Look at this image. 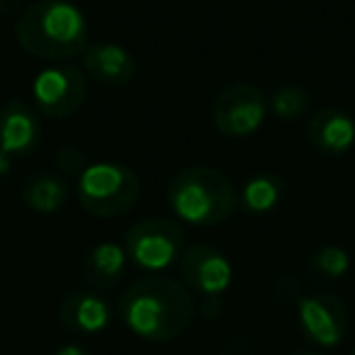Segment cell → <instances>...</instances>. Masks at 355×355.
Here are the masks:
<instances>
[{"label": "cell", "mask_w": 355, "mask_h": 355, "mask_svg": "<svg viewBox=\"0 0 355 355\" xmlns=\"http://www.w3.org/2000/svg\"><path fill=\"white\" fill-rule=\"evenodd\" d=\"M119 316L134 336L166 343L193 324L195 300L183 282L166 275H146L122 292Z\"/></svg>", "instance_id": "cell-1"}, {"label": "cell", "mask_w": 355, "mask_h": 355, "mask_svg": "<svg viewBox=\"0 0 355 355\" xmlns=\"http://www.w3.org/2000/svg\"><path fill=\"white\" fill-rule=\"evenodd\" d=\"M15 40L30 56L64 64L88 49V22L69 0H37L17 15Z\"/></svg>", "instance_id": "cell-2"}, {"label": "cell", "mask_w": 355, "mask_h": 355, "mask_svg": "<svg viewBox=\"0 0 355 355\" xmlns=\"http://www.w3.org/2000/svg\"><path fill=\"white\" fill-rule=\"evenodd\" d=\"M168 205L183 222L217 227L236 209V188L217 168H183L168 183Z\"/></svg>", "instance_id": "cell-3"}, {"label": "cell", "mask_w": 355, "mask_h": 355, "mask_svg": "<svg viewBox=\"0 0 355 355\" xmlns=\"http://www.w3.org/2000/svg\"><path fill=\"white\" fill-rule=\"evenodd\" d=\"M139 198L141 180L122 163H90L78 175V202L90 217H122L137 207Z\"/></svg>", "instance_id": "cell-4"}, {"label": "cell", "mask_w": 355, "mask_h": 355, "mask_svg": "<svg viewBox=\"0 0 355 355\" xmlns=\"http://www.w3.org/2000/svg\"><path fill=\"white\" fill-rule=\"evenodd\" d=\"M124 251L141 270L161 272L180 261L185 251V234L173 219L146 217L127 232Z\"/></svg>", "instance_id": "cell-5"}, {"label": "cell", "mask_w": 355, "mask_h": 355, "mask_svg": "<svg viewBox=\"0 0 355 355\" xmlns=\"http://www.w3.org/2000/svg\"><path fill=\"white\" fill-rule=\"evenodd\" d=\"M268 114L266 95L253 83H232L214 98L212 122L219 134L229 139L253 137Z\"/></svg>", "instance_id": "cell-6"}, {"label": "cell", "mask_w": 355, "mask_h": 355, "mask_svg": "<svg viewBox=\"0 0 355 355\" xmlns=\"http://www.w3.org/2000/svg\"><path fill=\"white\" fill-rule=\"evenodd\" d=\"M35 107L51 119H69L88 100V78L71 64H54L44 69L32 83Z\"/></svg>", "instance_id": "cell-7"}, {"label": "cell", "mask_w": 355, "mask_h": 355, "mask_svg": "<svg viewBox=\"0 0 355 355\" xmlns=\"http://www.w3.org/2000/svg\"><path fill=\"white\" fill-rule=\"evenodd\" d=\"M302 331L316 345H338L348 334V309L343 300L336 295H314L302 297L297 304Z\"/></svg>", "instance_id": "cell-8"}, {"label": "cell", "mask_w": 355, "mask_h": 355, "mask_svg": "<svg viewBox=\"0 0 355 355\" xmlns=\"http://www.w3.org/2000/svg\"><path fill=\"white\" fill-rule=\"evenodd\" d=\"M180 275L190 290H198L205 297H219L232 285V263L219 248L209 243L190 246L180 256Z\"/></svg>", "instance_id": "cell-9"}, {"label": "cell", "mask_w": 355, "mask_h": 355, "mask_svg": "<svg viewBox=\"0 0 355 355\" xmlns=\"http://www.w3.org/2000/svg\"><path fill=\"white\" fill-rule=\"evenodd\" d=\"M42 141L37 107L15 98L0 107V151L6 156H30Z\"/></svg>", "instance_id": "cell-10"}, {"label": "cell", "mask_w": 355, "mask_h": 355, "mask_svg": "<svg viewBox=\"0 0 355 355\" xmlns=\"http://www.w3.org/2000/svg\"><path fill=\"white\" fill-rule=\"evenodd\" d=\"M306 139L326 156H343L355 144V122L338 107H321L309 117Z\"/></svg>", "instance_id": "cell-11"}, {"label": "cell", "mask_w": 355, "mask_h": 355, "mask_svg": "<svg viewBox=\"0 0 355 355\" xmlns=\"http://www.w3.org/2000/svg\"><path fill=\"white\" fill-rule=\"evenodd\" d=\"M83 66L85 73L105 88H122L137 73L134 56L114 42H100L88 46L83 54Z\"/></svg>", "instance_id": "cell-12"}, {"label": "cell", "mask_w": 355, "mask_h": 355, "mask_svg": "<svg viewBox=\"0 0 355 355\" xmlns=\"http://www.w3.org/2000/svg\"><path fill=\"white\" fill-rule=\"evenodd\" d=\"M61 324L71 331V334H98V331L107 329L110 324V306L98 292L93 290H76L64 297L59 306Z\"/></svg>", "instance_id": "cell-13"}, {"label": "cell", "mask_w": 355, "mask_h": 355, "mask_svg": "<svg viewBox=\"0 0 355 355\" xmlns=\"http://www.w3.org/2000/svg\"><path fill=\"white\" fill-rule=\"evenodd\" d=\"M124 268H127V251L114 241H103L85 253L80 275L93 292L112 290L124 277Z\"/></svg>", "instance_id": "cell-14"}, {"label": "cell", "mask_w": 355, "mask_h": 355, "mask_svg": "<svg viewBox=\"0 0 355 355\" xmlns=\"http://www.w3.org/2000/svg\"><path fill=\"white\" fill-rule=\"evenodd\" d=\"M20 198L35 214H56L69 200V183L61 173L37 171L25 178Z\"/></svg>", "instance_id": "cell-15"}, {"label": "cell", "mask_w": 355, "mask_h": 355, "mask_svg": "<svg viewBox=\"0 0 355 355\" xmlns=\"http://www.w3.org/2000/svg\"><path fill=\"white\" fill-rule=\"evenodd\" d=\"M280 183L272 175H256L246 183L241 193V205L251 214H268L280 202Z\"/></svg>", "instance_id": "cell-16"}, {"label": "cell", "mask_w": 355, "mask_h": 355, "mask_svg": "<svg viewBox=\"0 0 355 355\" xmlns=\"http://www.w3.org/2000/svg\"><path fill=\"white\" fill-rule=\"evenodd\" d=\"M309 103H311L309 93L304 88H297V85H285V88H280L272 95V110L285 122L302 117L309 110Z\"/></svg>", "instance_id": "cell-17"}, {"label": "cell", "mask_w": 355, "mask_h": 355, "mask_svg": "<svg viewBox=\"0 0 355 355\" xmlns=\"http://www.w3.org/2000/svg\"><path fill=\"white\" fill-rule=\"evenodd\" d=\"M348 266H350V256L340 246H321L314 253V258H311V268L319 275L329 277V280L343 277L348 272Z\"/></svg>", "instance_id": "cell-18"}, {"label": "cell", "mask_w": 355, "mask_h": 355, "mask_svg": "<svg viewBox=\"0 0 355 355\" xmlns=\"http://www.w3.org/2000/svg\"><path fill=\"white\" fill-rule=\"evenodd\" d=\"M80 163H83V151H78L76 146L61 148L56 156V166L61 168V173H83Z\"/></svg>", "instance_id": "cell-19"}, {"label": "cell", "mask_w": 355, "mask_h": 355, "mask_svg": "<svg viewBox=\"0 0 355 355\" xmlns=\"http://www.w3.org/2000/svg\"><path fill=\"white\" fill-rule=\"evenodd\" d=\"M56 355H90V353L83 348V345L69 343V345H64V348H59V350H56Z\"/></svg>", "instance_id": "cell-20"}, {"label": "cell", "mask_w": 355, "mask_h": 355, "mask_svg": "<svg viewBox=\"0 0 355 355\" xmlns=\"http://www.w3.org/2000/svg\"><path fill=\"white\" fill-rule=\"evenodd\" d=\"M8 171H10V156H6V153L0 151V178H6Z\"/></svg>", "instance_id": "cell-21"}, {"label": "cell", "mask_w": 355, "mask_h": 355, "mask_svg": "<svg viewBox=\"0 0 355 355\" xmlns=\"http://www.w3.org/2000/svg\"><path fill=\"white\" fill-rule=\"evenodd\" d=\"M295 355H324V353H314V350H302V353H295Z\"/></svg>", "instance_id": "cell-22"}, {"label": "cell", "mask_w": 355, "mask_h": 355, "mask_svg": "<svg viewBox=\"0 0 355 355\" xmlns=\"http://www.w3.org/2000/svg\"><path fill=\"white\" fill-rule=\"evenodd\" d=\"M350 355H355V348H353V353H350Z\"/></svg>", "instance_id": "cell-23"}]
</instances>
